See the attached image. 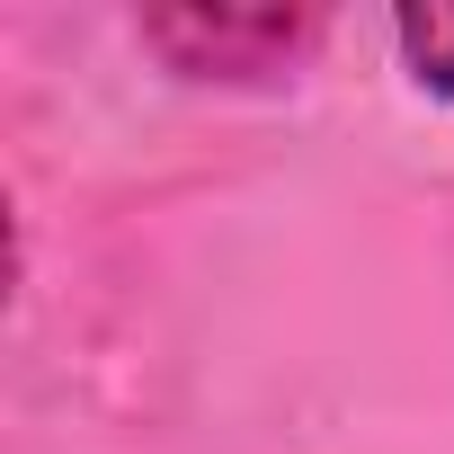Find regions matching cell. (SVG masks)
<instances>
[{
	"mask_svg": "<svg viewBox=\"0 0 454 454\" xmlns=\"http://www.w3.org/2000/svg\"><path fill=\"white\" fill-rule=\"evenodd\" d=\"M401 54L427 90H454V10H401Z\"/></svg>",
	"mask_w": 454,
	"mask_h": 454,
	"instance_id": "6da1fadb",
	"label": "cell"
}]
</instances>
